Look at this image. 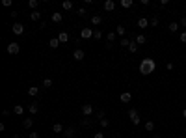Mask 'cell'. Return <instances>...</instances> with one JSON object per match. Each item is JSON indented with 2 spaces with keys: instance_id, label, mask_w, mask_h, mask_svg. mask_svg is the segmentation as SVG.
<instances>
[{
  "instance_id": "1",
  "label": "cell",
  "mask_w": 186,
  "mask_h": 138,
  "mask_svg": "<svg viewBox=\"0 0 186 138\" xmlns=\"http://www.w3.org/2000/svg\"><path fill=\"white\" fill-rule=\"evenodd\" d=\"M154 69H157V64H154V60H151V58H143L142 64H140V73L142 75H151Z\"/></svg>"
},
{
  "instance_id": "2",
  "label": "cell",
  "mask_w": 186,
  "mask_h": 138,
  "mask_svg": "<svg viewBox=\"0 0 186 138\" xmlns=\"http://www.w3.org/2000/svg\"><path fill=\"white\" fill-rule=\"evenodd\" d=\"M128 117H130V121H132V125H140V123H142V117H140L136 108H130L128 110Z\"/></svg>"
},
{
  "instance_id": "3",
  "label": "cell",
  "mask_w": 186,
  "mask_h": 138,
  "mask_svg": "<svg viewBox=\"0 0 186 138\" xmlns=\"http://www.w3.org/2000/svg\"><path fill=\"white\" fill-rule=\"evenodd\" d=\"M6 50H8V54H19L21 52V47H19V43H9L6 47Z\"/></svg>"
},
{
  "instance_id": "4",
  "label": "cell",
  "mask_w": 186,
  "mask_h": 138,
  "mask_svg": "<svg viewBox=\"0 0 186 138\" xmlns=\"http://www.w3.org/2000/svg\"><path fill=\"white\" fill-rule=\"evenodd\" d=\"M80 38H82V39L93 38V30H91V28H82V30H80Z\"/></svg>"
},
{
  "instance_id": "5",
  "label": "cell",
  "mask_w": 186,
  "mask_h": 138,
  "mask_svg": "<svg viewBox=\"0 0 186 138\" xmlns=\"http://www.w3.org/2000/svg\"><path fill=\"white\" fill-rule=\"evenodd\" d=\"M11 32H13L15 35H21V34L24 32V26H22V24H21V23H15V24H13V26H11Z\"/></svg>"
},
{
  "instance_id": "6",
  "label": "cell",
  "mask_w": 186,
  "mask_h": 138,
  "mask_svg": "<svg viewBox=\"0 0 186 138\" xmlns=\"http://www.w3.org/2000/svg\"><path fill=\"white\" fill-rule=\"evenodd\" d=\"M84 56H86V52H84L82 49H77L73 52V60H77V62H80V60H84Z\"/></svg>"
},
{
  "instance_id": "7",
  "label": "cell",
  "mask_w": 186,
  "mask_h": 138,
  "mask_svg": "<svg viewBox=\"0 0 186 138\" xmlns=\"http://www.w3.org/2000/svg\"><path fill=\"white\" fill-rule=\"evenodd\" d=\"M119 99H121V103L127 105V103H130V101H132V93H130V91H123Z\"/></svg>"
},
{
  "instance_id": "8",
  "label": "cell",
  "mask_w": 186,
  "mask_h": 138,
  "mask_svg": "<svg viewBox=\"0 0 186 138\" xmlns=\"http://www.w3.org/2000/svg\"><path fill=\"white\" fill-rule=\"evenodd\" d=\"M82 114L84 116H91L93 114V105H82Z\"/></svg>"
},
{
  "instance_id": "9",
  "label": "cell",
  "mask_w": 186,
  "mask_h": 138,
  "mask_svg": "<svg viewBox=\"0 0 186 138\" xmlns=\"http://www.w3.org/2000/svg\"><path fill=\"white\" fill-rule=\"evenodd\" d=\"M62 19H63V15L60 11H54L52 15H50V21H52V23H62Z\"/></svg>"
},
{
  "instance_id": "10",
  "label": "cell",
  "mask_w": 186,
  "mask_h": 138,
  "mask_svg": "<svg viewBox=\"0 0 186 138\" xmlns=\"http://www.w3.org/2000/svg\"><path fill=\"white\" fill-rule=\"evenodd\" d=\"M28 110H30V114H37V112H39V103H36V101L30 103L28 105Z\"/></svg>"
},
{
  "instance_id": "11",
  "label": "cell",
  "mask_w": 186,
  "mask_h": 138,
  "mask_svg": "<svg viewBox=\"0 0 186 138\" xmlns=\"http://www.w3.org/2000/svg\"><path fill=\"white\" fill-rule=\"evenodd\" d=\"M147 26H149V19L140 17V19H138V28H142V30H143V28H147Z\"/></svg>"
},
{
  "instance_id": "12",
  "label": "cell",
  "mask_w": 186,
  "mask_h": 138,
  "mask_svg": "<svg viewBox=\"0 0 186 138\" xmlns=\"http://www.w3.org/2000/svg\"><path fill=\"white\" fill-rule=\"evenodd\" d=\"M104 9H106V11H114V9H115V2H114V0H106V2H104Z\"/></svg>"
},
{
  "instance_id": "13",
  "label": "cell",
  "mask_w": 186,
  "mask_h": 138,
  "mask_svg": "<svg viewBox=\"0 0 186 138\" xmlns=\"http://www.w3.org/2000/svg\"><path fill=\"white\" fill-rule=\"evenodd\" d=\"M128 50H130V54H136L138 50H140V45H138L136 41H130V45H128Z\"/></svg>"
},
{
  "instance_id": "14",
  "label": "cell",
  "mask_w": 186,
  "mask_h": 138,
  "mask_svg": "<svg viewBox=\"0 0 186 138\" xmlns=\"http://www.w3.org/2000/svg\"><path fill=\"white\" fill-rule=\"evenodd\" d=\"M62 8L65 9V11H71V9H73V0H63V2H62Z\"/></svg>"
},
{
  "instance_id": "15",
  "label": "cell",
  "mask_w": 186,
  "mask_h": 138,
  "mask_svg": "<svg viewBox=\"0 0 186 138\" xmlns=\"http://www.w3.org/2000/svg\"><path fill=\"white\" fill-rule=\"evenodd\" d=\"M22 112H24V106L22 105H15L13 106V114L15 116H22Z\"/></svg>"
},
{
  "instance_id": "16",
  "label": "cell",
  "mask_w": 186,
  "mask_h": 138,
  "mask_svg": "<svg viewBox=\"0 0 186 138\" xmlns=\"http://www.w3.org/2000/svg\"><path fill=\"white\" fill-rule=\"evenodd\" d=\"M134 41H136L138 45H145V41H147V38H145V34H138Z\"/></svg>"
},
{
  "instance_id": "17",
  "label": "cell",
  "mask_w": 186,
  "mask_h": 138,
  "mask_svg": "<svg viewBox=\"0 0 186 138\" xmlns=\"http://www.w3.org/2000/svg\"><path fill=\"white\" fill-rule=\"evenodd\" d=\"M52 131L56 132V134H60V132L63 134V131H65V129H63V125H62V123H54V125H52Z\"/></svg>"
},
{
  "instance_id": "18",
  "label": "cell",
  "mask_w": 186,
  "mask_h": 138,
  "mask_svg": "<svg viewBox=\"0 0 186 138\" xmlns=\"http://www.w3.org/2000/svg\"><path fill=\"white\" fill-rule=\"evenodd\" d=\"M58 39H60V43H67V41H69V34H67V32H60Z\"/></svg>"
},
{
  "instance_id": "19",
  "label": "cell",
  "mask_w": 186,
  "mask_h": 138,
  "mask_svg": "<svg viewBox=\"0 0 186 138\" xmlns=\"http://www.w3.org/2000/svg\"><path fill=\"white\" fill-rule=\"evenodd\" d=\"M48 47H50V49H58V47H60V39H58V38H52V39L48 41Z\"/></svg>"
},
{
  "instance_id": "20",
  "label": "cell",
  "mask_w": 186,
  "mask_h": 138,
  "mask_svg": "<svg viewBox=\"0 0 186 138\" xmlns=\"http://www.w3.org/2000/svg\"><path fill=\"white\" fill-rule=\"evenodd\" d=\"M28 95H32V97L39 95V88H37V86H30V88H28Z\"/></svg>"
},
{
  "instance_id": "21",
  "label": "cell",
  "mask_w": 186,
  "mask_h": 138,
  "mask_svg": "<svg viewBox=\"0 0 186 138\" xmlns=\"http://www.w3.org/2000/svg\"><path fill=\"white\" fill-rule=\"evenodd\" d=\"M74 132H77V131H74L73 127H69V129H65V131H63V136H65V138H73V136H74Z\"/></svg>"
},
{
  "instance_id": "22",
  "label": "cell",
  "mask_w": 186,
  "mask_h": 138,
  "mask_svg": "<svg viewBox=\"0 0 186 138\" xmlns=\"http://www.w3.org/2000/svg\"><path fill=\"white\" fill-rule=\"evenodd\" d=\"M145 131H147V132H153L154 131V121H145Z\"/></svg>"
},
{
  "instance_id": "23",
  "label": "cell",
  "mask_w": 186,
  "mask_h": 138,
  "mask_svg": "<svg viewBox=\"0 0 186 138\" xmlns=\"http://www.w3.org/2000/svg\"><path fill=\"white\" fill-rule=\"evenodd\" d=\"M91 23L95 24V26H99V24L102 23V17H100V15H93V17H91Z\"/></svg>"
},
{
  "instance_id": "24",
  "label": "cell",
  "mask_w": 186,
  "mask_h": 138,
  "mask_svg": "<svg viewBox=\"0 0 186 138\" xmlns=\"http://www.w3.org/2000/svg\"><path fill=\"white\" fill-rule=\"evenodd\" d=\"M32 125H34V120H32V117H28V120H22V127H24V129H30Z\"/></svg>"
},
{
  "instance_id": "25",
  "label": "cell",
  "mask_w": 186,
  "mask_h": 138,
  "mask_svg": "<svg viewBox=\"0 0 186 138\" xmlns=\"http://www.w3.org/2000/svg\"><path fill=\"white\" fill-rule=\"evenodd\" d=\"M179 26H180V24L179 23H169V32H171V34H175V32H177V30H179Z\"/></svg>"
},
{
  "instance_id": "26",
  "label": "cell",
  "mask_w": 186,
  "mask_h": 138,
  "mask_svg": "<svg viewBox=\"0 0 186 138\" xmlns=\"http://www.w3.org/2000/svg\"><path fill=\"white\" fill-rule=\"evenodd\" d=\"M115 34H117V35H125V34H127V28H125L123 24H119V26L115 28Z\"/></svg>"
},
{
  "instance_id": "27",
  "label": "cell",
  "mask_w": 186,
  "mask_h": 138,
  "mask_svg": "<svg viewBox=\"0 0 186 138\" xmlns=\"http://www.w3.org/2000/svg\"><path fill=\"white\" fill-rule=\"evenodd\" d=\"M37 6H39V0H30L28 2V8H32V11H36Z\"/></svg>"
},
{
  "instance_id": "28",
  "label": "cell",
  "mask_w": 186,
  "mask_h": 138,
  "mask_svg": "<svg viewBox=\"0 0 186 138\" xmlns=\"http://www.w3.org/2000/svg\"><path fill=\"white\" fill-rule=\"evenodd\" d=\"M30 19H32V21H39V19H41V13H39L37 9H36V11L30 13Z\"/></svg>"
},
{
  "instance_id": "29",
  "label": "cell",
  "mask_w": 186,
  "mask_h": 138,
  "mask_svg": "<svg viewBox=\"0 0 186 138\" xmlns=\"http://www.w3.org/2000/svg\"><path fill=\"white\" fill-rule=\"evenodd\" d=\"M121 6L128 9V8H132V6H134V2H132V0H121Z\"/></svg>"
},
{
  "instance_id": "30",
  "label": "cell",
  "mask_w": 186,
  "mask_h": 138,
  "mask_svg": "<svg viewBox=\"0 0 186 138\" xmlns=\"http://www.w3.org/2000/svg\"><path fill=\"white\" fill-rule=\"evenodd\" d=\"M149 24H151V26H158V17H157V15H153V17L149 19Z\"/></svg>"
},
{
  "instance_id": "31",
  "label": "cell",
  "mask_w": 186,
  "mask_h": 138,
  "mask_svg": "<svg viewBox=\"0 0 186 138\" xmlns=\"http://www.w3.org/2000/svg\"><path fill=\"white\" fill-rule=\"evenodd\" d=\"M106 39H108V43L112 45V43H114V39H115V32H108V35H106Z\"/></svg>"
},
{
  "instance_id": "32",
  "label": "cell",
  "mask_w": 186,
  "mask_h": 138,
  "mask_svg": "<svg viewBox=\"0 0 186 138\" xmlns=\"http://www.w3.org/2000/svg\"><path fill=\"white\" fill-rule=\"evenodd\" d=\"M119 45H121V47H127V49H128V45H130V39H127V38H123L121 41H119Z\"/></svg>"
},
{
  "instance_id": "33",
  "label": "cell",
  "mask_w": 186,
  "mask_h": 138,
  "mask_svg": "<svg viewBox=\"0 0 186 138\" xmlns=\"http://www.w3.org/2000/svg\"><path fill=\"white\" fill-rule=\"evenodd\" d=\"M102 38V32L100 30H93V39H100Z\"/></svg>"
},
{
  "instance_id": "34",
  "label": "cell",
  "mask_w": 186,
  "mask_h": 138,
  "mask_svg": "<svg viewBox=\"0 0 186 138\" xmlns=\"http://www.w3.org/2000/svg\"><path fill=\"white\" fill-rule=\"evenodd\" d=\"M50 86H52V80H50V79H45V80H43V88H50Z\"/></svg>"
},
{
  "instance_id": "35",
  "label": "cell",
  "mask_w": 186,
  "mask_h": 138,
  "mask_svg": "<svg viewBox=\"0 0 186 138\" xmlns=\"http://www.w3.org/2000/svg\"><path fill=\"white\" fill-rule=\"evenodd\" d=\"M99 121H100V127H108L110 125V121L106 120V117H102V120H99Z\"/></svg>"
},
{
  "instance_id": "36",
  "label": "cell",
  "mask_w": 186,
  "mask_h": 138,
  "mask_svg": "<svg viewBox=\"0 0 186 138\" xmlns=\"http://www.w3.org/2000/svg\"><path fill=\"white\" fill-rule=\"evenodd\" d=\"M179 39H180V43H186V32H180Z\"/></svg>"
},
{
  "instance_id": "37",
  "label": "cell",
  "mask_w": 186,
  "mask_h": 138,
  "mask_svg": "<svg viewBox=\"0 0 186 138\" xmlns=\"http://www.w3.org/2000/svg\"><path fill=\"white\" fill-rule=\"evenodd\" d=\"M77 13L80 15V17H86V9H84V8H80V9H78V11H77Z\"/></svg>"
},
{
  "instance_id": "38",
  "label": "cell",
  "mask_w": 186,
  "mask_h": 138,
  "mask_svg": "<svg viewBox=\"0 0 186 138\" xmlns=\"http://www.w3.org/2000/svg\"><path fill=\"white\" fill-rule=\"evenodd\" d=\"M30 138H39V132L37 131H32V132H30Z\"/></svg>"
},
{
  "instance_id": "39",
  "label": "cell",
  "mask_w": 186,
  "mask_h": 138,
  "mask_svg": "<svg viewBox=\"0 0 186 138\" xmlns=\"http://www.w3.org/2000/svg\"><path fill=\"white\" fill-rule=\"evenodd\" d=\"M93 138H104V132H102V131H100V132H95Z\"/></svg>"
},
{
  "instance_id": "40",
  "label": "cell",
  "mask_w": 186,
  "mask_h": 138,
  "mask_svg": "<svg viewBox=\"0 0 186 138\" xmlns=\"http://www.w3.org/2000/svg\"><path fill=\"white\" fill-rule=\"evenodd\" d=\"M2 6H6V8H9V6H11V0H2Z\"/></svg>"
},
{
  "instance_id": "41",
  "label": "cell",
  "mask_w": 186,
  "mask_h": 138,
  "mask_svg": "<svg viewBox=\"0 0 186 138\" xmlns=\"http://www.w3.org/2000/svg\"><path fill=\"white\" fill-rule=\"evenodd\" d=\"M179 24H180V26H184V28H186V17H182V19H180V23H179Z\"/></svg>"
},
{
  "instance_id": "42",
  "label": "cell",
  "mask_w": 186,
  "mask_h": 138,
  "mask_svg": "<svg viewBox=\"0 0 186 138\" xmlns=\"http://www.w3.org/2000/svg\"><path fill=\"white\" fill-rule=\"evenodd\" d=\"M140 4H142V6H149L151 2H149V0H140Z\"/></svg>"
},
{
  "instance_id": "43",
  "label": "cell",
  "mask_w": 186,
  "mask_h": 138,
  "mask_svg": "<svg viewBox=\"0 0 186 138\" xmlns=\"http://www.w3.org/2000/svg\"><path fill=\"white\" fill-rule=\"evenodd\" d=\"M182 117H184V120H186V108L182 110Z\"/></svg>"
},
{
  "instance_id": "44",
  "label": "cell",
  "mask_w": 186,
  "mask_h": 138,
  "mask_svg": "<svg viewBox=\"0 0 186 138\" xmlns=\"http://www.w3.org/2000/svg\"><path fill=\"white\" fill-rule=\"evenodd\" d=\"M13 138H22V136H19V134H13Z\"/></svg>"
},
{
  "instance_id": "45",
  "label": "cell",
  "mask_w": 186,
  "mask_h": 138,
  "mask_svg": "<svg viewBox=\"0 0 186 138\" xmlns=\"http://www.w3.org/2000/svg\"><path fill=\"white\" fill-rule=\"evenodd\" d=\"M153 138H160V134H154V136H153Z\"/></svg>"
},
{
  "instance_id": "46",
  "label": "cell",
  "mask_w": 186,
  "mask_h": 138,
  "mask_svg": "<svg viewBox=\"0 0 186 138\" xmlns=\"http://www.w3.org/2000/svg\"><path fill=\"white\" fill-rule=\"evenodd\" d=\"M184 132H186V127H184Z\"/></svg>"
},
{
  "instance_id": "47",
  "label": "cell",
  "mask_w": 186,
  "mask_h": 138,
  "mask_svg": "<svg viewBox=\"0 0 186 138\" xmlns=\"http://www.w3.org/2000/svg\"><path fill=\"white\" fill-rule=\"evenodd\" d=\"M50 138H52V136H50Z\"/></svg>"
}]
</instances>
